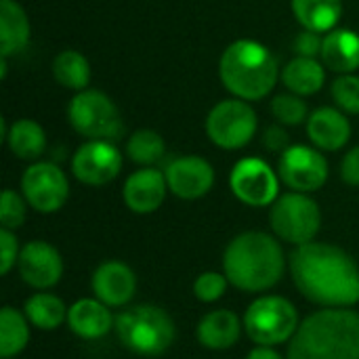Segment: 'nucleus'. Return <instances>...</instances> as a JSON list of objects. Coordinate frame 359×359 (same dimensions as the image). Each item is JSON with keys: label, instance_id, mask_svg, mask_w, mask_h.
Instances as JSON below:
<instances>
[{"label": "nucleus", "instance_id": "cd10ccee", "mask_svg": "<svg viewBox=\"0 0 359 359\" xmlns=\"http://www.w3.org/2000/svg\"><path fill=\"white\" fill-rule=\"evenodd\" d=\"M53 76L59 86L80 93L90 84V63L82 53L67 48L53 59Z\"/></svg>", "mask_w": 359, "mask_h": 359}, {"label": "nucleus", "instance_id": "c85d7f7f", "mask_svg": "<svg viewBox=\"0 0 359 359\" xmlns=\"http://www.w3.org/2000/svg\"><path fill=\"white\" fill-rule=\"evenodd\" d=\"M126 156L139 166H156L166 156V143L160 133L151 128H141L128 137Z\"/></svg>", "mask_w": 359, "mask_h": 359}, {"label": "nucleus", "instance_id": "bb28decb", "mask_svg": "<svg viewBox=\"0 0 359 359\" xmlns=\"http://www.w3.org/2000/svg\"><path fill=\"white\" fill-rule=\"evenodd\" d=\"M29 320L23 311L4 305L0 309V358H17L29 343Z\"/></svg>", "mask_w": 359, "mask_h": 359}, {"label": "nucleus", "instance_id": "20e7f679", "mask_svg": "<svg viewBox=\"0 0 359 359\" xmlns=\"http://www.w3.org/2000/svg\"><path fill=\"white\" fill-rule=\"evenodd\" d=\"M280 76L276 55L265 44L250 38L231 42L219 59V78L223 86L244 101L265 99Z\"/></svg>", "mask_w": 359, "mask_h": 359}, {"label": "nucleus", "instance_id": "423d86ee", "mask_svg": "<svg viewBox=\"0 0 359 359\" xmlns=\"http://www.w3.org/2000/svg\"><path fill=\"white\" fill-rule=\"evenodd\" d=\"M244 332L255 345L278 347L290 343L301 326L297 307L280 294H261L244 311Z\"/></svg>", "mask_w": 359, "mask_h": 359}, {"label": "nucleus", "instance_id": "393cba45", "mask_svg": "<svg viewBox=\"0 0 359 359\" xmlns=\"http://www.w3.org/2000/svg\"><path fill=\"white\" fill-rule=\"evenodd\" d=\"M67 311L69 307H65V303L48 290H36V294H32L23 305V313L29 324L42 332L61 328L67 322Z\"/></svg>", "mask_w": 359, "mask_h": 359}, {"label": "nucleus", "instance_id": "f704fd0d", "mask_svg": "<svg viewBox=\"0 0 359 359\" xmlns=\"http://www.w3.org/2000/svg\"><path fill=\"white\" fill-rule=\"evenodd\" d=\"M322 40H324V36L322 34H318V32H313V29H305L303 27V32L301 34H297V38H294V53H297V57H320V53H322Z\"/></svg>", "mask_w": 359, "mask_h": 359}, {"label": "nucleus", "instance_id": "9b49d317", "mask_svg": "<svg viewBox=\"0 0 359 359\" xmlns=\"http://www.w3.org/2000/svg\"><path fill=\"white\" fill-rule=\"evenodd\" d=\"M21 194L29 208L40 215L61 210L69 198V181L63 168L53 162H32L21 177Z\"/></svg>", "mask_w": 359, "mask_h": 359}, {"label": "nucleus", "instance_id": "6e6552de", "mask_svg": "<svg viewBox=\"0 0 359 359\" xmlns=\"http://www.w3.org/2000/svg\"><path fill=\"white\" fill-rule=\"evenodd\" d=\"M67 120L84 139L118 141L124 135V124L116 103L109 95L97 88H84L72 97L67 105Z\"/></svg>", "mask_w": 359, "mask_h": 359}, {"label": "nucleus", "instance_id": "9d476101", "mask_svg": "<svg viewBox=\"0 0 359 359\" xmlns=\"http://www.w3.org/2000/svg\"><path fill=\"white\" fill-rule=\"evenodd\" d=\"M280 175L261 158H242L229 172L231 194L246 206L267 208L280 198Z\"/></svg>", "mask_w": 359, "mask_h": 359}, {"label": "nucleus", "instance_id": "a878e982", "mask_svg": "<svg viewBox=\"0 0 359 359\" xmlns=\"http://www.w3.org/2000/svg\"><path fill=\"white\" fill-rule=\"evenodd\" d=\"M292 13L305 29L318 34L332 32L343 15L341 0H292Z\"/></svg>", "mask_w": 359, "mask_h": 359}, {"label": "nucleus", "instance_id": "2eb2a0df", "mask_svg": "<svg viewBox=\"0 0 359 359\" xmlns=\"http://www.w3.org/2000/svg\"><path fill=\"white\" fill-rule=\"evenodd\" d=\"M168 191L185 202L204 198L215 185V168L202 156H181L168 162L166 170Z\"/></svg>", "mask_w": 359, "mask_h": 359}, {"label": "nucleus", "instance_id": "aec40b11", "mask_svg": "<svg viewBox=\"0 0 359 359\" xmlns=\"http://www.w3.org/2000/svg\"><path fill=\"white\" fill-rule=\"evenodd\" d=\"M244 332V322L229 309H212L204 313L196 326L198 343L208 351L231 349Z\"/></svg>", "mask_w": 359, "mask_h": 359}, {"label": "nucleus", "instance_id": "6ab92c4d", "mask_svg": "<svg viewBox=\"0 0 359 359\" xmlns=\"http://www.w3.org/2000/svg\"><path fill=\"white\" fill-rule=\"evenodd\" d=\"M307 135L322 151H339L351 139V122L339 107H320L307 118Z\"/></svg>", "mask_w": 359, "mask_h": 359}, {"label": "nucleus", "instance_id": "4be33fe9", "mask_svg": "<svg viewBox=\"0 0 359 359\" xmlns=\"http://www.w3.org/2000/svg\"><path fill=\"white\" fill-rule=\"evenodd\" d=\"M320 59L337 74H355L359 69V36L351 29L334 27L324 34Z\"/></svg>", "mask_w": 359, "mask_h": 359}, {"label": "nucleus", "instance_id": "2f4dec72", "mask_svg": "<svg viewBox=\"0 0 359 359\" xmlns=\"http://www.w3.org/2000/svg\"><path fill=\"white\" fill-rule=\"evenodd\" d=\"M229 280L223 271H202L194 282V297L200 303H217L225 297Z\"/></svg>", "mask_w": 359, "mask_h": 359}, {"label": "nucleus", "instance_id": "4c0bfd02", "mask_svg": "<svg viewBox=\"0 0 359 359\" xmlns=\"http://www.w3.org/2000/svg\"><path fill=\"white\" fill-rule=\"evenodd\" d=\"M244 359H284L280 351H276V347H265V345H257L252 347Z\"/></svg>", "mask_w": 359, "mask_h": 359}, {"label": "nucleus", "instance_id": "412c9836", "mask_svg": "<svg viewBox=\"0 0 359 359\" xmlns=\"http://www.w3.org/2000/svg\"><path fill=\"white\" fill-rule=\"evenodd\" d=\"M32 38L29 17L17 0H0V57L23 53Z\"/></svg>", "mask_w": 359, "mask_h": 359}, {"label": "nucleus", "instance_id": "1a4fd4ad", "mask_svg": "<svg viewBox=\"0 0 359 359\" xmlns=\"http://www.w3.org/2000/svg\"><path fill=\"white\" fill-rule=\"evenodd\" d=\"M257 126L259 120L250 101L238 97L219 101L206 116L208 139L227 151L246 147L257 135Z\"/></svg>", "mask_w": 359, "mask_h": 359}, {"label": "nucleus", "instance_id": "f3484780", "mask_svg": "<svg viewBox=\"0 0 359 359\" xmlns=\"http://www.w3.org/2000/svg\"><path fill=\"white\" fill-rule=\"evenodd\" d=\"M166 194H168L166 175L156 166H143L135 170L122 187L124 204L135 215L156 212L164 204Z\"/></svg>", "mask_w": 359, "mask_h": 359}, {"label": "nucleus", "instance_id": "f257e3e1", "mask_svg": "<svg viewBox=\"0 0 359 359\" xmlns=\"http://www.w3.org/2000/svg\"><path fill=\"white\" fill-rule=\"evenodd\" d=\"M288 271L297 290L320 309H351L359 303V267L355 259L330 242L294 246Z\"/></svg>", "mask_w": 359, "mask_h": 359}, {"label": "nucleus", "instance_id": "e433bc0d", "mask_svg": "<svg viewBox=\"0 0 359 359\" xmlns=\"http://www.w3.org/2000/svg\"><path fill=\"white\" fill-rule=\"evenodd\" d=\"M263 143H265L271 151H284V149H288V147H290V143H288V135H286V130L282 128V124L269 126V128L265 130Z\"/></svg>", "mask_w": 359, "mask_h": 359}, {"label": "nucleus", "instance_id": "7c9ffc66", "mask_svg": "<svg viewBox=\"0 0 359 359\" xmlns=\"http://www.w3.org/2000/svg\"><path fill=\"white\" fill-rule=\"evenodd\" d=\"M330 93H332V99L341 111L359 116V76L341 74L332 82Z\"/></svg>", "mask_w": 359, "mask_h": 359}, {"label": "nucleus", "instance_id": "5701e85b", "mask_svg": "<svg viewBox=\"0 0 359 359\" xmlns=\"http://www.w3.org/2000/svg\"><path fill=\"white\" fill-rule=\"evenodd\" d=\"M280 78L290 93L299 97H311L320 93L326 82V65L316 57H294L286 63Z\"/></svg>", "mask_w": 359, "mask_h": 359}, {"label": "nucleus", "instance_id": "dca6fc26", "mask_svg": "<svg viewBox=\"0 0 359 359\" xmlns=\"http://www.w3.org/2000/svg\"><path fill=\"white\" fill-rule=\"evenodd\" d=\"M90 288L95 299L105 303L111 309L128 307L137 292V276L130 265L124 261H105L101 263L90 278Z\"/></svg>", "mask_w": 359, "mask_h": 359}, {"label": "nucleus", "instance_id": "f8f14e48", "mask_svg": "<svg viewBox=\"0 0 359 359\" xmlns=\"http://www.w3.org/2000/svg\"><path fill=\"white\" fill-rule=\"evenodd\" d=\"M278 175L290 191L313 194L326 185L330 168L328 160L318 147L290 145L280 156Z\"/></svg>", "mask_w": 359, "mask_h": 359}, {"label": "nucleus", "instance_id": "f03ea898", "mask_svg": "<svg viewBox=\"0 0 359 359\" xmlns=\"http://www.w3.org/2000/svg\"><path fill=\"white\" fill-rule=\"evenodd\" d=\"M286 255L280 240L265 231L238 233L223 252V273L242 292L271 290L286 273Z\"/></svg>", "mask_w": 359, "mask_h": 359}, {"label": "nucleus", "instance_id": "c756f323", "mask_svg": "<svg viewBox=\"0 0 359 359\" xmlns=\"http://www.w3.org/2000/svg\"><path fill=\"white\" fill-rule=\"evenodd\" d=\"M271 114H273L276 122L282 126H299V124L307 122V118H309L307 103L303 101V97H299L294 93L278 95L271 101Z\"/></svg>", "mask_w": 359, "mask_h": 359}, {"label": "nucleus", "instance_id": "c9c22d12", "mask_svg": "<svg viewBox=\"0 0 359 359\" xmlns=\"http://www.w3.org/2000/svg\"><path fill=\"white\" fill-rule=\"evenodd\" d=\"M341 179L351 187H359V145L345 154L341 162Z\"/></svg>", "mask_w": 359, "mask_h": 359}, {"label": "nucleus", "instance_id": "473e14b6", "mask_svg": "<svg viewBox=\"0 0 359 359\" xmlns=\"http://www.w3.org/2000/svg\"><path fill=\"white\" fill-rule=\"evenodd\" d=\"M27 202L23 194H17L15 189H4L0 196V225L4 229H19L25 223L27 215Z\"/></svg>", "mask_w": 359, "mask_h": 359}, {"label": "nucleus", "instance_id": "39448f33", "mask_svg": "<svg viewBox=\"0 0 359 359\" xmlns=\"http://www.w3.org/2000/svg\"><path fill=\"white\" fill-rule=\"evenodd\" d=\"M114 332L124 349L141 358L164 355L177 339L172 316L151 303L124 307L116 316Z\"/></svg>", "mask_w": 359, "mask_h": 359}, {"label": "nucleus", "instance_id": "7ed1b4c3", "mask_svg": "<svg viewBox=\"0 0 359 359\" xmlns=\"http://www.w3.org/2000/svg\"><path fill=\"white\" fill-rule=\"evenodd\" d=\"M286 359H359V313L320 309L301 320Z\"/></svg>", "mask_w": 359, "mask_h": 359}, {"label": "nucleus", "instance_id": "72a5a7b5", "mask_svg": "<svg viewBox=\"0 0 359 359\" xmlns=\"http://www.w3.org/2000/svg\"><path fill=\"white\" fill-rule=\"evenodd\" d=\"M19 252H21V246H19L15 231L0 227V273L2 276H8L11 269L17 267Z\"/></svg>", "mask_w": 359, "mask_h": 359}, {"label": "nucleus", "instance_id": "a211bd4d", "mask_svg": "<svg viewBox=\"0 0 359 359\" xmlns=\"http://www.w3.org/2000/svg\"><path fill=\"white\" fill-rule=\"evenodd\" d=\"M116 326V316L111 307L101 303L99 299H78L69 305L67 311V328L82 341H99L107 337Z\"/></svg>", "mask_w": 359, "mask_h": 359}, {"label": "nucleus", "instance_id": "b1692460", "mask_svg": "<svg viewBox=\"0 0 359 359\" xmlns=\"http://www.w3.org/2000/svg\"><path fill=\"white\" fill-rule=\"evenodd\" d=\"M4 143L8 145L15 158L25 162H36L46 151V133L38 122L29 118H21L8 126Z\"/></svg>", "mask_w": 359, "mask_h": 359}, {"label": "nucleus", "instance_id": "4468645a", "mask_svg": "<svg viewBox=\"0 0 359 359\" xmlns=\"http://www.w3.org/2000/svg\"><path fill=\"white\" fill-rule=\"evenodd\" d=\"M17 271L29 288L48 290L63 278V257L50 242L32 240L21 246Z\"/></svg>", "mask_w": 359, "mask_h": 359}, {"label": "nucleus", "instance_id": "0eeeda50", "mask_svg": "<svg viewBox=\"0 0 359 359\" xmlns=\"http://www.w3.org/2000/svg\"><path fill=\"white\" fill-rule=\"evenodd\" d=\"M271 231L280 242L303 246L316 240L322 227V210L320 204L301 191L282 194L269 210Z\"/></svg>", "mask_w": 359, "mask_h": 359}, {"label": "nucleus", "instance_id": "ddd939ff", "mask_svg": "<svg viewBox=\"0 0 359 359\" xmlns=\"http://www.w3.org/2000/svg\"><path fill=\"white\" fill-rule=\"evenodd\" d=\"M122 170V154L114 141L86 139L72 156V175L88 185L103 187Z\"/></svg>", "mask_w": 359, "mask_h": 359}]
</instances>
